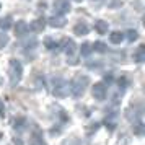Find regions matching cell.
<instances>
[{
    "label": "cell",
    "instance_id": "cell-9",
    "mask_svg": "<svg viewBox=\"0 0 145 145\" xmlns=\"http://www.w3.org/2000/svg\"><path fill=\"white\" fill-rule=\"evenodd\" d=\"M73 33L77 34V36H86V34L90 33V28H88L86 23H77L73 26Z\"/></svg>",
    "mask_w": 145,
    "mask_h": 145
},
{
    "label": "cell",
    "instance_id": "cell-6",
    "mask_svg": "<svg viewBox=\"0 0 145 145\" xmlns=\"http://www.w3.org/2000/svg\"><path fill=\"white\" fill-rule=\"evenodd\" d=\"M62 49H64V52H65L69 57L75 56V52H77V46H75V42H73L72 39H69V38L62 39Z\"/></svg>",
    "mask_w": 145,
    "mask_h": 145
},
{
    "label": "cell",
    "instance_id": "cell-2",
    "mask_svg": "<svg viewBox=\"0 0 145 145\" xmlns=\"http://www.w3.org/2000/svg\"><path fill=\"white\" fill-rule=\"evenodd\" d=\"M51 91H52L54 96H57V98H65L69 91H70V86L67 83L64 78H52L51 82Z\"/></svg>",
    "mask_w": 145,
    "mask_h": 145
},
{
    "label": "cell",
    "instance_id": "cell-21",
    "mask_svg": "<svg viewBox=\"0 0 145 145\" xmlns=\"http://www.w3.org/2000/svg\"><path fill=\"white\" fill-rule=\"evenodd\" d=\"M135 134H137V135H142V134H144V125L142 124H138L137 127H135Z\"/></svg>",
    "mask_w": 145,
    "mask_h": 145
},
{
    "label": "cell",
    "instance_id": "cell-24",
    "mask_svg": "<svg viewBox=\"0 0 145 145\" xmlns=\"http://www.w3.org/2000/svg\"><path fill=\"white\" fill-rule=\"evenodd\" d=\"M103 2H105V0H91V3L93 5H96V7H98L99 3H103Z\"/></svg>",
    "mask_w": 145,
    "mask_h": 145
},
{
    "label": "cell",
    "instance_id": "cell-26",
    "mask_svg": "<svg viewBox=\"0 0 145 145\" xmlns=\"http://www.w3.org/2000/svg\"><path fill=\"white\" fill-rule=\"evenodd\" d=\"M0 8H2V3H0Z\"/></svg>",
    "mask_w": 145,
    "mask_h": 145
},
{
    "label": "cell",
    "instance_id": "cell-7",
    "mask_svg": "<svg viewBox=\"0 0 145 145\" xmlns=\"http://www.w3.org/2000/svg\"><path fill=\"white\" fill-rule=\"evenodd\" d=\"M44 26H46V20L41 16V18H36L34 21H31V25L28 26V29H31V31H34V33H39V31L44 29Z\"/></svg>",
    "mask_w": 145,
    "mask_h": 145
},
{
    "label": "cell",
    "instance_id": "cell-17",
    "mask_svg": "<svg viewBox=\"0 0 145 145\" xmlns=\"http://www.w3.org/2000/svg\"><path fill=\"white\" fill-rule=\"evenodd\" d=\"M80 52H82V56H83V57H88V56L91 54V46H90V44H83V46H82V49H80Z\"/></svg>",
    "mask_w": 145,
    "mask_h": 145
},
{
    "label": "cell",
    "instance_id": "cell-5",
    "mask_svg": "<svg viewBox=\"0 0 145 145\" xmlns=\"http://www.w3.org/2000/svg\"><path fill=\"white\" fill-rule=\"evenodd\" d=\"M70 12V3H69V0H56L54 2V13L57 15H64L69 13Z\"/></svg>",
    "mask_w": 145,
    "mask_h": 145
},
{
    "label": "cell",
    "instance_id": "cell-18",
    "mask_svg": "<svg viewBox=\"0 0 145 145\" xmlns=\"http://www.w3.org/2000/svg\"><path fill=\"white\" fill-rule=\"evenodd\" d=\"M7 44H8V36L5 33H0V49H3Z\"/></svg>",
    "mask_w": 145,
    "mask_h": 145
},
{
    "label": "cell",
    "instance_id": "cell-11",
    "mask_svg": "<svg viewBox=\"0 0 145 145\" xmlns=\"http://www.w3.org/2000/svg\"><path fill=\"white\" fill-rule=\"evenodd\" d=\"M108 28H109V25H108V21H105V20H98L95 23V29H96L99 34H106L108 33Z\"/></svg>",
    "mask_w": 145,
    "mask_h": 145
},
{
    "label": "cell",
    "instance_id": "cell-22",
    "mask_svg": "<svg viewBox=\"0 0 145 145\" xmlns=\"http://www.w3.org/2000/svg\"><path fill=\"white\" fill-rule=\"evenodd\" d=\"M111 82H112V75H111V73H108V75H105V83H108V85H109Z\"/></svg>",
    "mask_w": 145,
    "mask_h": 145
},
{
    "label": "cell",
    "instance_id": "cell-23",
    "mask_svg": "<svg viewBox=\"0 0 145 145\" xmlns=\"http://www.w3.org/2000/svg\"><path fill=\"white\" fill-rule=\"evenodd\" d=\"M5 116V109H3V103L0 101V118H3Z\"/></svg>",
    "mask_w": 145,
    "mask_h": 145
},
{
    "label": "cell",
    "instance_id": "cell-13",
    "mask_svg": "<svg viewBox=\"0 0 145 145\" xmlns=\"http://www.w3.org/2000/svg\"><path fill=\"white\" fill-rule=\"evenodd\" d=\"M122 39H124V34L121 33V31H112L109 34V41H111L112 44H119V42H122Z\"/></svg>",
    "mask_w": 145,
    "mask_h": 145
},
{
    "label": "cell",
    "instance_id": "cell-25",
    "mask_svg": "<svg viewBox=\"0 0 145 145\" xmlns=\"http://www.w3.org/2000/svg\"><path fill=\"white\" fill-rule=\"evenodd\" d=\"M75 2H83V0H75Z\"/></svg>",
    "mask_w": 145,
    "mask_h": 145
},
{
    "label": "cell",
    "instance_id": "cell-15",
    "mask_svg": "<svg viewBox=\"0 0 145 145\" xmlns=\"http://www.w3.org/2000/svg\"><path fill=\"white\" fill-rule=\"evenodd\" d=\"M91 49H95V52H98V54H105V52H108V46H106L103 41H96V42L93 44Z\"/></svg>",
    "mask_w": 145,
    "mask_h": 145
},
{
    "label": "cell",
    "instance_id": "cell-20",
    "mask_svg": "<svg viewBox=\"0 0 145 145\" xmlns=\"http://www.w3.org/2000/svg\"><path fill=\"white\" fill-rule=\"evenodd\" d=\"M118 83H119V86H122V88H124V86L127 85V78H125V77H121V78L118 80Z\"/></svg>",
    "mask_w": 145,
    "mask_h": 145
},
{
    "label": "cell",
    "instance_id": "cell-1",
    "mask_svg": "<svg viewBox=\"0 0 145 145\" xmlns=\"http://www.w3.org/2000/svg\"><path fill=\"white\" fill-rule=\"evenodd\" d=\"M8 77H10V85L15 86L20 83L21 77H23V67H21V62L16 59L10 60V67H8Z\"/></svg>",
    "mask_w": 145,
    "mask_h": 145
},
{
    "label": "cell",
    "instance_id": "cell-14",
    "mask_svg": "<svg viewBox=\"0 0 145 145\" xmlns=\"http://www.w3.org/2000/svg\"><path fill=\"white\" fill-rule=\"evenodd\" d=\"M12 26H13V20H12V16H5V18L0 20V29L7 31V29H10Z\"/></svg>",
    "mask_w": 145,
    "mask_h": 145
},
{
    "label": "cell",
    "instance_id": "cell-16",
    "mask_svg": "<svg viewBox=\"0 0 145 145\" xmlns=\"http://www.w3.org/2000/svg\"><path fill=\"white\" fill-rule=\"evenodd\" d=\"M44 46H46L47 49H51V51H56V49L59 47V44H57V41H54L52 38H46V39H44Z\"/></svg>",
    "mask_w": 145,
    "mask_h": 145
},
{
    "label": "cell",
    "instance_id": "cell-3",
    "mask_svg": "<svg viewBox=\"0 0 145 145\" xmlns=\"http://www.w3.org/2000/svg\"><path fill=\"white\" fill-rule=\"evenodd\" d=\"M70 93H72L75 98H80L83 93H85L86 86H88V77L85 75H78V77H75V80H72V83H70Z\"/></svg>",
    "mask_w": 145,
    "mask_h": 145
},
{
    "label": "cell",
    "instance_id": "cell-4",
    "mask_svg": "<svg viewBox=\"0 0 145 145\" xmlns=\"http://www.w3.org/2000/svg\"><path fill=\"white\" fill-rule=\"evenodd\" d=\"M93 98L98 99V101H103V99L108 96V90H106V83H95L93 86Z\"/></svg>",
    "mask_w": 145,
    "mask_h": 145
},
{
    "label": "cell",
    "instance_id": "cell-10",
    "mask_svg": "<svg viewBox=\"0 0 145 145\" xmlns=\"http://www.w3.org/2000/svg\"><path fill=\"white\" fill-rule=\"evenodd\" d=\"M12 28L15 29V34H16V36H23V34L28 31V25H26L23 20H21V21H16V25H15V26H12Z\"/></svg>",
    "mask_w": 145,
    "mask_h": 145
},
{
    "label": "cell",
    "instance_id": "cell-19",
    "mask_svg": "<svg viewBox=\"0 0 145 145\" xmlns=\"http://www.w3.org/2000/svg\"><path fill=\"white\" fill-rule=\"evenodd\" d=\"M125 36H127V39H129V41H135V39H137V31H134V29H129Z\"/></svg>",
    "mask_w": 145,
    "mask_h": 145
},
{
    "label": "cell",
    "instance_id": "cell-8",
    "mask_svg": "<svg viewBox=\"0 0 145 145\" xmlns=\"http://www.w3.org/2000/svg\"><path fill=\"white\" fill-rule=\"evenodd\" d=\"M65 23L67 21L62 15H54V16L49 18V25L52 28H62V26H65Z\"/></svg>",
    "mask_w": 145,
    "mask_h": 145
},
{
    "label": "cell",
    "instance_id": "cell-27",
    "mask_svg": "<svg viewBox=\"0 0 145 145\" xmlns=\"http://www.w3.org/2000/svg\"><path fill=\"white\" fill-rule=\"evenodd\" d=\"M0 137H2V134H0Z\"/></svg>",
    "mask_w": 145,
    "mask_h": 145
},
{
    "label": "cell",
    "instance_id": "cell-12",
    "mask_svg": "<svg viewBox=\"0 0 145 145\" xmlns=\"http://www.w3.org/2000/svg\"><path fill=\"white\" fill-rule=\"evenodd\" d=\"M134 60H135L137 64H142L145 60V47L144 46H138V49L134 52Z\"/></svg>",
    "mask_w": 145,
    "mask_h": 145
}]
</instances>
